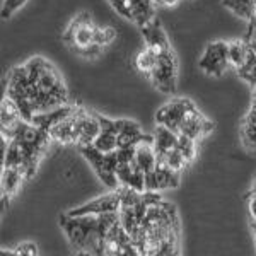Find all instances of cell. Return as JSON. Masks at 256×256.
Listing matches in <instances>:
<instances>
[{
  "label": "cell",
  "mask_w": 256,
  "mask_h": 256,
  "mask_svg": "<svg viewBox=\"0 0 256 256\" xmlns=\"http://www.w3.org/2000/svg\"><path fill=\"white\" fill-rule=\"evenodd\" d=\"M251 28H256V0H253V12H251Z\"/></svg>",
  "instance_id": "28"
},
{
  "label": "cell",
  "mask_w": 256,
  "mask_h": 256,
  "mask_svg": "<svg viewBox=\"0 0 256 256\" xmlns=\"http://www.w3.org/2000/svg\"><path fill=\"white\" fill-rule=\"evenodd\" d=\"M253 154H254V156H256V148H254V150H253Z\"/></svg>",
  "instance_id": "31"
},
{
  "label": "cell",
  "mask_w": 256,
  "mask_h": 256,
  "mask_svg": "<svg viewBox=\"0 0 256 256\" xmlns=\"http://www.w3.org/2000/svg\"><path fill=\"white\" fill-rule=\"evenodd\" d=\"M156 89L164 94H174L178 84V58L172 48L162 50L159 53L158 65L147 77Z\"/></svg>",
  "instance_id": "3"
},
{
  "label": "cell",
  "mask_w": 256,
  "mask_h": 256,
  "mask_svg": "<svg viewBox=\"0 0 256 256\" xmlns=\"http://www.w3.org/2000/svg\"><path fill=\"white\" fill-rule=\"evenodd\" d=\"M158 152L154 147V135H147L144 140L135 146V164L142 169L144 172L152 171L158 166Z\"/></svg>",
  "instance_id": "11"
},
{
  "label": "cell",
  "mask_w": 256,
  "mask_h": 256,
  "mask_svg": "<svg viewBox=\"0 0 256 256\" xmlns=\"http://www.w3.org/2000/svg\"><path fill=\"white\" fill-rule=\"evenodd\" d=\"M180 186V172L172 171L164 162H159L152 171L146 172V192H166Z\"/></svg>",
  "instance_id": "8"
},
{
  "label": "cell",
  "mask_w": 256,
  "mask_h": 256,
  "mask_svg": "<svg viewBox=\"0 0 256 256\" xmlns=\"http://www.w3.org/2000/svg\"><path fill=\"white\" fill-rule=\"evenodd\" d=\"M120 207H122V193H120V188H116L111 190L106 195L98 196L88 204L80 205V207L72 208L67 214L68 216H99V214L106 212H118Z\"/></svg>",
  "instance_id": "6"
},
{
  "label": "cell",
  "mask_w": 256,
  "mask_h": 256,
  "mask_svg": "<svg viewBox=\"0 0 256 256\" xmlns=\"http://www.w3.org/2000/svg\"><path fill=\"white\" fill-rule=\"evenodd\" d=\"M154 2H156V4H159V0H154Z\"/></svg>",
  "instance_id": "32"
},
{
  "label": "cell",
  "mask_w": 256,
  "mask_h": 256,
  "mask_svg": "<svg viewBox=\"0 0 256 256\" xmlns=\"http://www.w3.org/2000/svg\"><path fill=\"white\" fill-rule=\"evenodd\" d=\"M79 150L84 156V159L90 164V168L94 169V172L98 174L99 180L110 190H116L122 186L116 176V168H118L116 150L111 152V154H102L94 146H82L79 147Z\"/></svg>",
  "instance_id": "2"
},
{
  "label": "cell",
  "mask_w": 256,
  "mask_h": 256,
  "mask_svg": "<svg viewBox=\"0 0 256 256\" xmlns=\"http://www.w3.org/2000/svg\"><path fill=\"white\" fill-rule=\"evenodd\" d=\"M92 146L96 147L99 152H102V154H111V152H114V150H118V148H120L118 135L114 134V132L104 130V128H102L101 134L96 137Z\"/></svg>",
  "instance_id": "20"
},
{
  "label": "cell",
  "mask_w": 256,
  "mask_h": 256,
  "mask_svg": "<svg viewBox=\"0 0 256 256\" xmlns=\"http://www.w3.org/2000/svg\"><path fill=\"white\" fill-rule=\"evenodd\" d=\"M192 106H193V101H190L186 98L172 99V101L166 102V104H162L158 110V113H156V123L171 128V130L180 134L181 120L184 118L186 111L192 108Z\"/></svg>",
  "instance_id": "7"
},
{
  "label": "cell",
  "mask_w": 256,
  "mask_h": 256,
  "mask_svg": "<svg viewBox=\"0 0 256 256\" xmlns=\"http://www.w3.org/2000/svg\"><path fill=\"white\" fill-rule=\"evenodd\" d=\"M20 122H22V114H20L19 106L9 96L4 94L2 104H0V130L2 134L10 132Z\"/></svg>",
  "instance_id": "15"
},
{
  "label": "cell",
  "mask_w": 256,
  "mask_h": 256,
  "mask_svg": "<svg viewBox=\"0 0 256 256\" xmlns=\"http://www.w3.org/2000/svg\"><path fill=\"white\" fill-rule=\"evenodd\" d=\"M76 108H77L76 104H64V106H58V108H55V110L43 111V113H36L34 116H32L31 123L32 125H36L38 128H41V130L48 132L52 126H55L56 123H60L64 118H67Z\"/></svg>",
  "instance_id": "14"
},
{
  "label": "cell",
  "mask_w": 256,
  "mask_h": 256,
  "mask_svg": "<svg viewBox=\"0 0 256 256\" xmlns=\"http://www.w3.org/2000/svg\"><path fill=\"white\" fill-rule=\"evenodd\" d=\"M102 126L99 123L98 113L88 111L84 108H77V123H76V146H92L94 140L101 134Z\"/></svg>",
  "instance_id": "5"
},
{
  "label": "cell",
  "mask_w": 256,
  "mask_h": 256,
  "mask_svg": "<svg viewBox=\"0 0 256 256\" xmlns=\"http://www.w3.org/2000/svg\"><path fill=\"white\" fill-rule=\"evenodd\" d=\"M26 2H28V0H4V6H2V18H4V19L12 18V16H14L16 12H18Z\"/></svg>",
  "instance_id": "25"
},
{
  "label": "cell",
  "mask_w": 256,
  "mask_h": 256,
  "mask_svg": "<svg viewBox=\"0 0 256 256\" xmlns=\"http://www.w3.org/2000/svg\"><path fill=\"white\" fill-rule=\"evenodd\" d=\"M140 30H142L144 40H146V46L154 48L158 53H160L162 50L171 48L166 32H164L162 26H160V22L156 18L147 20L146 24H142V26H140Z\"/></svg>",
  "instance_id": "12"
},
{
  "label": "cell",
  "mask_w": 256,
  "mask_h": 256,
  "mask_svg": "<svg viewBox=\"0 0 256 256\" xmlns=\"http://www.w3.org/2000/svg\"><path fill=\"white\" fill-rule=\"evenodd\" d=\"M222 4L232 14L239 16L244 20H251V12H253V0H222Z\"/></svg>",
  "instance_id": "21"
},
{
  "label": "cell",
  "mask_w": 256,
  "mask_h": 256,
  "mask_svg": "<svg viewBox=\"0 0 256 256\" xmlns=\"http://www.w3.org/2000/svg\"><path fill=\"white\" fill-rule=\"evenodd\" d=\"M26 180L20 168H2L0 176V193H2V208H6V204H9V198L18 193L20 183Z\"/></svg>",
  "instance_id": "10"
},
{
  "label": "cell",
  "mask_w": 256,
  "mask_h": 256,
  "mask_svg": "<svg viewBox=\"0 0 256 256\" xmlns=\"http://www.w3.org/2000/svg\"><path fill=\"white\" fill-rule=\"evenodd\" d=\"M146 137H147V134H144L137 122L122 120V126H120V132H118L120 147H135L140 140H144Z\"/></svg>",
  "instance_id": "17"
},
{
  "label": "cell",
  "mask_w": 256,
  "mask_h": 256,
  "mask_svg": "<svg viewBox=\"0 0 256 256\" xmlns=\"http://www.w3.org/2000/svg\"><path fill=\"white\" fill-rule=\"evenodd\" d=\"M178 137H180V134L174 130H171V128H168L164 125L156 126L154 147H156V152H158V159L164 158L166 152L178 147Z\"/></svg>",
  "instance_id": "16"
},
{
  "label": "cell",
  "mask_w": 256,
  "mask_h": 256,
  "mask_svg": "<svg viewBox=\"0 0 256 256\" xmlns=\"http://www.w3.org/2000/svg\"><path fill=\"white\" fill-rule=\"evenodd\" d=\"M251 43L246 40H234L227 43V53H229V64L234 68H241L246 64L248 55H250Z\"/></svg>",
  "instance_id": "18"
},
{
  "label": "cell",
  "mask_w": 256,
  "mask_h": 256,
  "mask_svg": "<svg viewBox=\"0 0 256 256\" xmlns=\"http://www.w3.org/2000/svg\"><path fill=\"white\" fill-rule=\"evenodd\" d=\"M159 162H164L168 168H171L172 171L181 172L184 168H186L188 160H186V158H184V156L180 152V148L176 147V148H171L169 152H166V154H164V158H160V159H159Z\"/></svg>",
  "instance_id": "22"
},
{
  "label": "cell",
  "mask_w": 256,
  "mask_h": 256,
  "mask_svg": "<svg viewBox=\"0 0 256 256\" xmlns=\"http://www.w3.org/2000/svg\"><path fill=\"white\" fill-rule=\"evenodd\" d=\"M229 53H227L226 41H214L208 43L204 55L198 60V67L204 70L207 76L220 77L229 68Z\"/></svg>",
  "instance_id": "4"
},
{
  "label": "cell",
  "mask_w": 256,
  "mask_h": 256,
  "mask_svg": "<svg viewBox=\"0 0 256 256\" xmlns=\"http://www.w3.org/2000/svg\"><path fill=\"white\" fill-rule=\"evenodd\" d=\"M178 148L186 158L188 164L193 162V159L196 158V140L190 138L188 135L180 134V137H178Z\"/></svg>",
  "instance_id": "23"
},
{
  "label": "cell",
  "mask_w": 256,
  "mask_h": 256,
  "mask_svg": "<svg viewBox=\"0 0 256 256\" xmlns=\"http://www.w3.org/2000/svg\"><path fill=\"white\" fill-rule=\"evenodd\" d=\"M116 40V30L113 28H98L96 26V34H94V43L101 44V46H108L110 43Z\"/></svg>",
  "instance_id": "24"
},
{
  "label": "cell",
  "mask_w": 256,
  "mask_h": 256,
  "mask_svg": "<svg viewBox=\"0 0 256 256\" xmlns=\"http://www.w3.org/2000/svg\"><path fill=\"white\" fill-rule=\"evenodd\" d=\"M178 2H180V0H159L160 6H166V7H172V6H176Z\"/></svg>",
  "instance_id": "29"
},
{
  "label": "cell",
  "mask_w": 256,
  "mask_h": 256,
  "mask_svg": "<svg viewBox=\"0 0 256 256\" xmlns=\"http://www.w3.org/2000/svg\"><path fill=\"white\" fill-rule=\"evenodd\" d=\"M212 130H214V123L207 116H204L195 104L186 111V114L181 120V125H180V134L188 135L190 138L196 140V142L200 138L207 137Z\"/></svg>",
  "instance_id": "9"
},
{
  "label": "cell",
  "mask_w": 256,
  "mask_h": 256,
  "mask_svg": "<svg viewBox=\"0 0 256 256\" xmlns=\"http://www.w3.org/2000/svg\"><path fill=\"white\" fill-rule=\"evenodd\" d=\"M79 108V106H77ZM77 108L68 114L67 118H64L60 123H56L55 126H52L48 130V135L52 140L58 144H76V123H77Z\"/></svg>",
  "instance_id": "13"
},
{
  "label": "cell",
  "mask_w": 256,
  "mask_h": 256,
  "mask_svg": "<svg viewBox=\"0 0 256 256\" xmlns=\"http://www.w3.org/2000/svg\"><path fill=\"white\" fill-rule=\"evenodd\" d=\"M253 192L256 193V180H254V184H253Z\"/></svg>",
  "instance_id": "30"
},
{
  "label": "cell",
  "mask_w": 256,
  "mask_h": 256,
  "mask_svg": "<svg viewBox=\"0 0 256 256\" xmlns=\"http://www.w3.org/2000/svg\"><path fill=\"white\" fill-rule=\"evenodd\" d=\"M158 58H159V53L156 52L154 48L146 46L142 52H138L137 56H135V68H137L138 72H142L146 77H148L152 70L156 68V65H158Z\"/></svg>",
  "instance_id": "19"
},
{
  "label": "cell",
  "mask_w": 256,
  "mask_h": 256,
  "mask_svg": "<svg viewBox=\"0 0 256 256\" xmlns=\"http://www.w3.org/2000/svg\"><path fill=\"white\" fill-rule=\"evenodd\" d=\"M12 254H22V256H36L38 254V246L31 241L20 242L14 248V251H10Z\"/></svg>",
  "instance_id": "26"
},
{
  "label": "cell",
  "mask_w": 256,
  "mask_h": 256,
  "mask_svg": "<svg viewBox=\"0 0 256 256\" xmlns=\"http://www.w3.org/2000/svg\"><path fill=\"white\" fill-rule=\"evenodd\" d=\"M60 226L70 246L77 253L99 254L101 236L98 232V216H68L60 217Z\"/></svg>",
  "instance_id": "1"
},
{
  "label": "cell",
  "mask_w": 256,
  "mask_h": 256,
  "mask_svg": "<svg viewBox=\"0 0 256 256\" xmlns=\"http://www.w3.org/2000/svg\"><path fill=\"white\" fill-rule=\"evenodd\" d=\"M248 214H250V222H256V193L251 192L248 196Z\"/></svg>",
  "instance_id": "27"
}]
</instances>
